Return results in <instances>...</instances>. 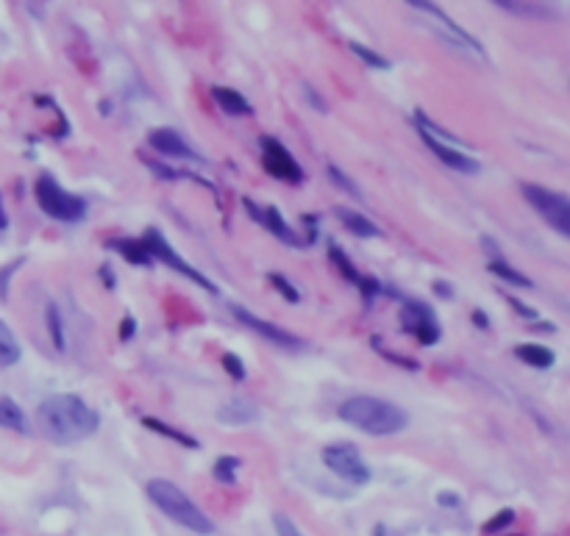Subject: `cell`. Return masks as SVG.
<instances>
[{"label":"cell","instance_id":"cell-1","mask_svg":"<svg viewBox=\"0 0 570 536\" xmlns=\"http://www.w3.org/2000/svg\"><path fill=\"white\" fill-rule=\"evenodd\" d=\"M36 420L45 436L59 445H75L98 431L101 414L78 395H53L39 403Z\"/></svg>","mask_w":570,"mask_h":536},{"label":"cell","instance_id":"cell-2","mask_svg":"<svg viewBox=\"0 0 570 536\" xmlns=\"http://www.w3.org/2000/svg\"><path fill=\"white\" fill-rule=\"evenodd\" d=\"M339 420L348 423L351 428L373 436H393L401 434L409 425V414L401 406L381 398H370V395H356L339 406Z\"/></svg>","mask_w":570,"mask_h":536},{"label":"cell","instance_id":"cell-3","mask_svg":"<svg viewBox=\"0 0 570 536\" xmlns=\"http://www.w3.org/2000/svg\"><path fill=\"white\" fill-rule=\"evenodd\" d=\"M145 492H148L150 501L156 503V508H159L165 517H170L172 523H178V525H184L187 531H195V534H203V536L214 534V523H212L201 508L187 498V492H181L175 484L162 481V478H153Z\"/></svg>","mask_w":570,"mask_h":536},{"label":"cell","instance_id":"cell-4","mask_svg":"<svg viewBox=\"0 0 570 536\" xmlns=\"http://www.w3.org/2000/svg\"><path fill=\"white\" fill-rule=\"evenodd\" d=\"M34 198L36 206L53 217V220H62V223H78L87 217V201L72 195L67 189H62L50 175H39L34 184Z\"/></svg>","mask_w":570,"mask_h":536},{"label":"cell","instance_id":"cell-5","mask_svg":"<svg viewBox=\"0 0 570 536\" xmlns=\"http://www.w3.org/2000/svg\"><path fill=\"white\" fill-rule=\"evenodd\" d=\"M523 198L529 201V206L535 208L537 214L562 236L570 239V198L562 192H551L539 184H523L520 186Z\"/></svg>","mask_w":570,"mask_h":536},{"label":"cell","instance_id":"cell-6","mask_svg":"<svg viewBox=\"0 0 570 536\" xmlns=\"http://www.w3.org/2000/svg\"><path fill=\"white\" fill-rule=\"evenodd\" d=\"M323 464L331 469L336 478H342L348 484H368L373 478L362 453L353 445H329L323 450Z\"/></svg>","mask_w":570,"mask_h":536},{"label":"cell","instance_id":"cell-7","mask_svg":"<svg viewBox=\"0 0 570 536\" xmlns=\"http://www.w3.org/2000/svg\"><path fill=\"white\" fill-rule=\"evenodd\" d=\"M142 242H145V247H148V253H150V259H159V262H165L168 267H172L175 272H181L184 278H190V281H195L198 286H203L206 292H212V295H217V286L203 275L201 269H195L192 264H187L172 247L168 245V239L159 234L156 228H150L148 234L142 236Z\"/></svg>","mask_w":570,"mask_h":536},{"label":"cell","instance_id":"cell-8","mask_svg":"<svg viewBox=\"0 0 570 536\" xmlns=\"http://www.w3.org/2000/svg\"><path fill=\"white\" fill-rule=\"evenodd\" d=\"M262 159H265V169L273 178L284 181V184H301L303 169L295 162V156L273 136H262Z\"/></svg>","mask_w":570,"mask_h":536},{"label":"cell","instance_id":"cell-9","mask_svg":"<svg viewBox=\"0 0 570 536\" xmlns=\"http://www.w3.org/2000/svg\"><path fill=\"white\" fill-rule=\"evenodd\" d=\"M409 6H412L415 11H420V14H426L429 20H434L437 34H442L445 39H448V42H451V45H456V48H462V50H470V53H478V56L484 53V50H481V45H478V42H476V39H473L468 31H462V28H459V26H456V23H454V20H451L445 11H442V9H437L434 3H426V0H412Z\"/></svg>","mask_w":570,"mask_h":536},{"label":"cell","instance_id":"cell-10","mask_svg":"<svg viewBox=\"0 0 570 536\" xmlns=\"http://www.w3.org/2000/svg\"><path fill=\"white\" fill-rule=\"evenodd\" d=\"M403 328L420 339V345H434L439 339V328L434 323V311L417 301H403Z\"/></svg>","mask_w":570,"mask_h":536},{"label":"cell","instance_id":"cell-11","mask_svg":"<svg viewBox=\"0 0 570 536\" xmlns=\"http://www.w3.org/2000/svg\"><path fill=\"white\" fill-rule=\"evenodd\" d=\"M231 314L236 317V323L248 325L251 331H256V334L262 336V339H268V342L278 345V347H301V345H303L298 336H292L290 331H284V328L273 325V323H268V320H262V317L251 314L245 306H236V303H231Z\"/></svg>","mask_w":570,"mask_h":536},{"label":"cell","instance_id":"cell-12","mask_svg":"<svg viewBox=\"0 0 570 536\" xmlns=\"http://www.w3.org/2000/svg\"><path fill=\"white\" fill-rule=\"evenodd\" d=\"M148 145L153 147V150H159L162 156H172V159H192V162H198V153L187 145V139L178 134V131H172V128H156V131H150L148 134Z\"/></svg>","mask_w":570,"mask_h":536},{"label":"cell","instance_id":"cell-13","mask_svg":"<svg viewBox=\"0 0 570 536\" xmlns=\"http://www.w3.org/2000/svg\"><path fill=\"white\" fill-rule=\"evenodd\" d=\"M245 208H248V211H251V217H253V220H256V223H262V225H265V228H268L270 234H273V236H278V239H281V242H287V245H290V247H301V245H303L301 239H298V236H295V231H292V228H290V225H287V220H284V217H281V211H278V208H275V206H268V208H265V211H259V208H256V206H253V203H251V201H245Z\"/></svg>","mask_w":570,"mask_h":536},{"label":"cell","instance_id":"cell-14","mask_svg":"<svg viewBox=\"0 0 570 536\" xmlns=\"http://www.w3.org/2000/svg\"><path fill=\"white\" fill-rule=\"evenodd\" d=\"M423 142H426V147L434 153L437 159L445 164V167L456 169V172H478L481 164L468 156V153H462L459 147H451V145H442V142H434V139H429V136H423Z\"/></svg>","mask_w":570,"mask_h":536},{"label":"cell","instance_id":"cell-15","mask_svg":"<svg viewBox=\"0 0 570 536\" xmlns=\"http://www.w3.org/2000/svg\"><path fill=\"white\" fill-rule=\"evenodd\" d=\"M217 420L226 423V425H248V423H256L259 420V408L253 406L251 401H234L223 403L217 408Z\"/></svg>","mask_w":570,"mask_h":536},{"label":"cell","instance_id":"cell-16","mask_svg":"<svg viewBox=\"0 0 570 536\" xmlns=\"http://www.w3.org/2000/svg\"><path fill=\"white\" fill-rule=\"evenodd\" d=\"M212 98L217 101V106H220L229 117H251V114H253V106L245 101L236 89H229V86H214V89H212Z\"/></svg>","mask_w":570,"mask_h":536},{"label":"cell","instance_id":"cell-17","mask_svg":"<svg viewBox=\"0 0 570 536\" xmlns=\"http://www.w3.org/2000/svg\"><path fill=\"white\" fill-rule=\"evenodd\" d=\"M109 245L131 264H139V267H150L153 264V259H150V253H148L142 239H111Z\"/></svg>","mask_w":570,"mask_h":536},{"label":"cell","instance_id":"cell-18","mask_svg":"<svg viewBox=\"0 0 570 536\" xmlns=\"http://www.w3.org/2000/svg\"><path fill=\"white\" fill-rule=\"evenodd\" d=\"M0 428L17 431V434H31L28 417L23 414V408L11 401V398H0Z\"/></svg>","mask_w":570,"mask_h":536},{"label":"cell","instance_id":"cell-19","mask_svg":"<svg viewBox=\"0 0 570 536\" xmlns=\"http://www.w3.org/2000/svg\"><path fill=\"white\" fill-rule=\"evenodd\" d=\"M515 356H517L523 364L537 367V369H548L554 364V350H548L545 345H535V342L517 345V347H515Z\"/></svg>","mask_w":570,"mask_h":536},{"label":"cell","instance_id":"cell-20","mask_svg":"<svg viewBox=\"0 0 570 536\" xmlns=\"http://www.w3.org/2000/svg\"><path fill=\"white\" fill-rule=\"evenodd\" d=\"M336 217L342 220V225L351 231V234L370 239V236H381V231L376 228V223H370L368 217H362L359 211H351V208H336Z\"/></svg>","mask_w":570,"mask_h":536},{"label":"cell","instance_id":"cell-21","mask_svg":"<svg viewBox=\"0 0 570 536\" xmlns=\"http://www.w3.org/2000/svg\"><path fill=\"white\" fill-rule=\"evenodd\" d=\"M20 356H23V350H20L17 336H14V331L0 320V369L14 367V364L20 362Z\"/></svg>","mask_w":570,"mask_h":536},{"label":"cell","instance_id":"cell-22","mask_svg":"<svg viewBox=\"0 0 570 536\" xmlns=\"http://www.w3.org/2000/svg\"><path fill=\"white\" fill-rule=\"evenodd\" d=\"M45 323H48V331H50V342L56 350H65L67 347V339H65V323H62V311L59 306L50 301L45 308Z\"/></svg>","mask_w":570,"mask_h":536},{"label":"cell","instance_id":"cell-23","mask_svg":"<svg viewBox=\"0 0 570 536\" xmlns=\"http://www.w3.org/2000/svg\"><path fill=\"white\" fill-rule=\"evenodd\" d=\"M142 425H145V428H150V431H156V434L168 436V439H175V442H178V445H184V447H198V442H195L192 436H187L184 431L172 428V425L162 423V420H156V417H145V420H142Z\"/></svg>","mask_w":570,"mask_h":536},{"label":"cell","instance_id":"cell-24","mask_svg":"<svg viewBox=\"0 0 570 536\" xmlns=\"http://www.w3.org/2000/svg\"><path fill=\"white\" fill-rule=\"evenodd\" d=\"M490 272H493V275H498V278H503V281H509V284H515V286H532V281H529L523 272H517L515 267H509L503 259L490 262Z\"/></svg>","mask_w":570,"mask_h":536},{"label":"cell","instance_id":"cell-25","mask_svg":"<svg viewBox=\"0 0 570 536\" xmlns=\"http://www.w3.org/2000/svg\"><path fill=\"white\" fill-rule=\"evenodd\" d=\"M239 467H242L239 459H234V456H220V459L214 462V478H217L220 484H234Z\"/></svg>","mask_w":570,"mask_h":536},{"label":"cell","instance_id":"cell-26","mask_svg":"<svg viewBox=\"0 0 570 536\" xmlns=\"http://www.w3.org/2000/svg\"><path fill=\"white\" fill-rule=\"evenodd\" d=\"M329 259H331V262H334L336 267H339V272H342V278H348V281H353V284H356V286H359V284H362V275H359V272H356V267H353V264H351V262H348V256H345V253H342V250H339V247H336V245H331V247H329Z\"/></svg>","mask_w":570,"mask_h":536},{"label":"cell","instance_id":"cell-27","mask_svg":"<svg viewBox=\"0 0 570 536\" xmlns=\"http://www.w3.org/2000/svg\"><path fill=\"white\" fill-rule=\"evenodd\" d=\"M348 48H351V53H353V56H359V59H362V62H365L368 67H373V69H390V62H387L384 56H378L376 50L365 48V45H359V42H351Z\"/></svg>","mask_w":570,"mask_h":536},{"label":"cell","instance_id":"cell-28","mask_svg":"<svg viewBox=\"0 0 570 536\" xmlns=\"http://www.w3.org/2000/svg\"><path fill=\"white\" fill-rule=\"evenodd\" d=\"M329 175L334 178L336 186H339L342 192H348V195H353L356 201H362V192H359V186H356V184H353V181H351V178H348L342 169L336 167V164H329Z\"/></svg>","mask_w":570,"mask_h":536},{"label":"cell","instance_id":"cell-29","mask_svg":"<svg viewBox=\"0 0 570 536\" xmlns=\"http://www.w3.org/2000/svg\"><path fill=\"white\" fill-rule=\"evenodd\" d=\"M512 523H515V511H512V508H503L493 520L484 523V534H498V531H503V528L512 525Z\"/></svg>","mask_w":570,"mask_h":536},{"label":"cell","instance_id":"cell-30","mask_svg":"<svg viewBox=\"0 0 570 536\" xmlns=\"http://www.w3.org/2000/svg\"><path fill=\"white\" fill-rule=\"evenodd\" d=\"M270 284H273V286H275V289H278V292H281V295H284V298H287L290 303L301 301V292H298V289H295V286H292L287 278H281L278 272H270Z\"/></svg>","mask_w":570,"mask_h":536},{"label":"cell","instance_id":"cell-31","mask_svg":"<svg viewBox=\"0 0 570 536\" xmlns=\"http://www.w3.org/2000/svg\"><path fill=\"white\" fill-rule=\"evenodd\" d=\"M273 528L278 536H303L301 528L287 517V514H273Z\"/></svg>","mask_w":570,"mask_h":536},{"label":"cell","instance_id":"cell-32","mask_svg":"<svg viewBox=\"0 0 570 536\" xmlns=\"http://www.w3.org/2000/svg\"><path fill=\"white\" fill-rule=\"evenodd\" d=\"M220 364H223V369H226L234 381H242V378H245V364H242V359L234 356V353H223V362H220Z\"/></svg>","mask_w":570,"mask_h":536},{"label":"cell","instance_id":"cell-33","mask_svg":"<svg viewBox=\"0 0 570 536\" xmlns=\"http://www.w3.org/2000/svg\"><path fill=\"white\" fill-rule=\"evenodd\" d=\"M20 264H23V259H20V262H11V264H9V267H3V269H0V298H6V295H9V286H6V284H9V278H11V272H14V269L20 267Z\"/></svg>","mask_w":570,"mask_h":536},{"label":"cell","instance_id":"cell-34","mask_svg":"<svg viewBox=\"0 0 570 536\" xmlns=\"http://www.w3.org/2000/svg\"><path fill=\"white\" fill-rule=\"evenodd\" d=\"M134 334H136V320L131 314H126L123 323H120V339L128 342V339H134Z\"/></svg>","mask_w":570,"mask_h":536},{"label":"cell","instance_id":"cell-35","mask_svg":"<svg viewBox=\"0 0 570 536\" xmlns=\"http://www.w3.org/2000/svg\"><path fill=\"white\" fill-rule=\"evenodd\" d=\"M359 289H362L365 301H373V298L378 295V289H381V286H378V281H376V278H365V275H362V284H359Z\"/></svg>","mask_w":570,"mask_h":536},{"label":"cell","instance_id":"cell-36","mask_svg":"<svg viewBox=\"0 0 570 536\" xmlns=\"http://www.w3.org/2000/svg\"><path fill=\"white\" fill-rule=\"evenodd\" d=\"M148 167L153 169V172H156V175H159V178H165V181H175V178H181V175H178V172H175V169L162 167V164H159V162H148Z\"/></svg>","mask_w":570,"mask_h":536},{"label":"cell","instance_id":"cell-37","mask_svg":"<svg viewBox=\"0 0 570 536\" xmlns=\"http://www.w3.org/2000/svg\"><path fill=\"white\" fill-rule=\"evenodd\" d=\"M509 303H512V306H515V308H517V311H520V314H523V317H526V320H537V311H535V308H529V306H523V303L517 301V298H509Z\"/></svg>","mask_w":570,"mask_h":536},{"label":"cell","instance_id":"cell-38","mask_svg":"<svg viewBox=\"0 0 570 536\" xmlns=\"http://www.w3.org/2000/svg\"><path fill=\"white\" fill-rule=\"evenodd\" d=\"M306 98H309V103H312V106H314L317 111H329V106H326V103L317 98V92H314L312 86H306Z\"/></svg>","mask_w":570,"mask_h":536},{"label":"cell","instance_id":"cell-39","mask_svg":"<svg viewBox=\"0 0 570 536\" xmlns=\"http://www.w3.org/2000/svg\"><path fill=\"white\" fill-rule=\"evenodd\" d=\"M434 292L439 298H445V301H451L454 298V292H451V286L445 284V281H434Z\"/></svg>","mask_w":570,"mask_h":536},{"label":"cell","instance_id":"cell-40","mask_svg":"<svg viewBox=\"0 0 570 536\" xmlns=\"http://www.w3.org/2000/svg\"><path fill=\"white\" fill-rule=\"evenodd\" d=\"M437 501L442 503V506H459V498H454V492H442Z\"/></svg>","mask_w":570,"mask_h":536},{"label":"cell","instance_id":"cell-41","mask_svg":"<svg viewBox=\"0 0 570 536\" xmlns=\"http://www.w3.org/2000/svg\"><path fill=\"white\" fill-rule=\"evenodd\" d=\"M114 269L109 267V264H103L101 267V278H103V284H109V286H114V275H111Z\"/></svg>","mask_w":570,"mask_h":536},{"label":"cell","instance_id":"cell-42","mask_svg":"<svg viewBox=\"0 0 570 536\" xmlns=\"http://www.w3.org/2000/svg\"><path fill=\"white\" fill-rule=\"evenodd\" d=\"M473 323L478 325V328H487L490 323H487V314L484 311H473Z\"/></svg>","mask_w":570,"mask_h":536},{"label":"cell","instance_id":"cell-43","mask_svg":"<svg viewBox=\"0 0 570 536\" xmlns=\"http://www.w3.org/2000/svg\"><path fill=\"white\" fill-rule=\"evenodd\" d=\"M9 228V217H6V208H3V201H0V231Z\"/></svg>","mask_w":570,"mask_h":536}]
</instances>
